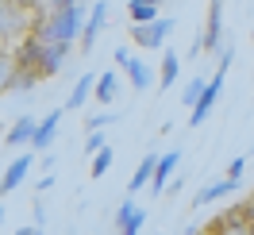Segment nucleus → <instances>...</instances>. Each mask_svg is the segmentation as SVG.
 <instances>
[{"label": "nucleus", "mask_w": 254, "mask_h": 235, "mask_svg": "<svg viewBox=\"0 0 254 235\" xmlns=\"http://www.w3.org/2000/svg\"><path fill=\"white\" fill-rule=\"evenodd\" d=\"M177 162H181V151H166L158 162V170H154V177H150V193L154 197H162L166 189H170V181H174V170H177Z\"/></svg>", "instance_id": "10"}, {"label": "nucleus", "mask_w": 254, "mask_h": 235, "mask_svg": "<svg viewBox=\"0 0 254 235\" xmlns=\"http://www.w3.org/2000/svg\"><path fill=\"white\" fill-rule=\"evenodd\" d=\"M31 166H35V151H23L16 162H8V170H4V181H0V185H4V193H16V189L27 181Z\"/></svg>", "instance_id": "9"}, {"label": "nucleus", "mask_w": 254, "mask_h": 235, "mask_svg": "<svg viewBox=\"0 0 254 235\" xmlns=\"http://www.w3.org/2000/svg\"><path fill=\"white\" fill-rule=\"evenodd\" d=\"M223 43V0H208V16H204V31H200V43L192 47V58H200L208 50V58H216Z\"/></svg>", "instance_id": "2"}, {"label": "nucleus", "mask_w": 254, "mask_h": 235, "mask_svg": "<svg viewBox=\"0 0 254 235\" xmlns=\"http://www.w3.org/2000/svg\"><path fill=\"white\" fill-rule=\"evenodd\" d=\"M62 112H65V108H54L50 116H43V120H39V131H35V143H31L35 155L50 151V143H54V135H58V124H62Z\"/></svg>", "instance_id": "11"}, {"label": "nucleus", "mask_w": 254, "mask_h": 235, "mask_svg": "<svg viewBox=\"0 0 254 235\" xmlns=\"http://www.w3.org/2000/svg\"><path fill=\"white\" fill-rule=\"evenodd\" d=\"M69 50H73V43L43 39V54H39V74H43V78H54V74L62 70V62L69 58Z\"/></svg>", "instance_id": "6"}, {"label": "nucleus", "mask_w": 254, "mask_h": 235, "mask_svg": "<svg viewBox=\"0 0 254 235\" xmlns=\"http://www.w3.org/2000/svg\"><path fill=\"white\" fill-rule=\"evenodd\" d=\"M104 147H108V135H104V131H89V135H85V155L93 158L96 151H104Z\"/></svg>", "instance_id": "24"}, {"label": "nucleus", "mask_w": 254, "mask_h": 235, "mask_svg": "<svg viewBox=\"0 0 254 235\" xmlns=\"http://www.w3.org/2000/svg\"><path fill=\"white\" fill-rule=\"evenodd\" d=\"M81 16H89L85 4L58 8V12H50V16L35 19V35H43V39H58V43H73V39L85 31V27H81Z\"/></svg>", "instance_id": "1"}, {"label": "nucleus", "mask_w": 254, "mask_h": 235, "mask_svg": "<svg viewBox=\"0 0 254 235\" xmlns=\"http://www.w3.org/2000/svg\"><path fill=\"white\" fill-rule=\"evenodd\" d=\"M112 162H116V151H112V147L96 151V155H93V166H89V177H104V173L112 170Z\"/></svg>", "instance_id": "21"}, {"label": "nucleus", "mask_w": 254, "mask_h": 235, "mask_svg": "<svg viewBox=\"0 0 254 235\" xmlns=\"http://www.w3.org/2000/svg\"><path fill=\"white\" fill-rule=\"evenodd\" d=\"M108 124H116V112H93L85 120V131H104Z\"/></svg>", "instance_id": "23"}, {"label": "nucleus", "mask_w": 254, "mask_h": 235, "mask_svg": "<svg viewBox=\"0 0 254 235\" xmlns=\"http://www.w3.org/2000/svg\"><path fill=\"white\" fill-rule=\"evenodd\" d=\"M143 228H146V212L131 201V193H127V201L116 208V232L120 235H143Z\"/></svg>", "instance_id": "7"}, {"label": "nucleus", "mask_w": 254, "mask_h": 235, "mask_svg": "<svg viewBox=\"0 0 254 235\" xmlns=\"http://www.w3.org/2000/svg\"><path fill=\"white\" fill-rule=\"evenodd\" d=\"M12 235H47V232H43V224H31V228H19V232H12Z\"/></svg>", "instance_id": "27"}, {"label": "nucleus", "mask_w": 254, "mask_h": 235, "mask_svg": "<svg viewBox=\"0 0 254 235\" xmlns=\"http://www.w3.org/2000/svg\"><path fill=\"white\" fill-rule=\"evenodd\" d=\"M35 131H39V120L23 112V116H19L16 124H12V131L4 135V147H12V151H16V147H23V143L31 147V143H35Z\"/></svg>", "instance_id": "12"}, {"label": "nucleus", "mask_w": 254, "mask_h": 235, "mask_svg": "<svg viewBox=\"0 0 254 235\" xmlns=\"http://www.w3.org/2000/svg\"><path fill=\"white\" fill-rule=\"evenodd\" d=\"M223 78H227V70L216 66V74H212V81H208L204 96H200V100H196V108L189 112V127H200L208 116H212V108H216V100H220V93H223Z\"/></svg>", "instance_id": "5"}, {"label": "nucleus", "mask_w": 254, "mask_h": 235, "mask_svg": "<svg viewBox=\"0 0 254 235\" xmlns=\"http://www.w3.org/2000/svg\"><path fill=\"white\" fill-rule=\"evenodd\" d=\"M35 224H47V208H43V201H35Z\"/></svg>", "instance_id": "28"}, {"label": "nucleus", "mask_w": 254, "mask_h": 235, "mask_svg": "<svg viewBox=\"0 0 254 235\" xmlns=\"http://www.w3.org/2000/svg\"><path fill=\"white\" fill-rule=\"evenodd\" d=\"M73 4H81V0H31L35 16H50V12H58V8H73Z\"/></svg>", "instance_id": "22"}, {"label": "nucleus", "mask_w": 254, "mask_h": 235, "mask_svg": "<svg viewBox=\"0 0 254 235\" xmlns=\"http://www.w3.org/2000/svg\"><path fill=\"white\" fill-rule=\"evenodd\" d=\"M204 89H208V81L204 78H192L185 89H181V108H196V100L204 96Z\"/></svg>", "instance_id": "20"}, {"label": "nucleus", "mask_w": 254, "mask_h": 235, "mask_svg": "<svg viewBox=\"0 0 254 235\" xmlns=\"http://www.w3.org/2000/svg\"><path fill=\"white\" fill-rule=\"evenodd\" d=\"M158 162H162V155H154V151H146V158L139 162V170L131 173V181H127V193H131V197H135V193H139V189H143L146 181L154 177V170H158Z\"/></svg>", "instance_id": "15"}, {"label": "nucleus", "mask_w": 254, "mask_h": 235, "mask_svg": "<svg viewBox=\"0 0 254 235\" xmlns=\"http://www.w3.org/2000/svg\"><path fill=\"white\" fill-rule=\"evenodd\" d=\"M104 23H108V0H93V8H89V16H85V31H81V50L89 54L96 43V35L104 31Z\"/></svg>", "instance_id": "8"}, {"label": "nucleus", "mask_w": 254, "mask_h": 235, "mask_svg": "<svg viewBox=\"0 0 254 235\" xmlns=\"http://www.w3.org/2000/svg\"><path fill=\"white\" fill-rule=\"evenodd\" d=\"M124 74H127V81H131V89H135V93H143L146 85H150V78H154V70H150L143 58H131V62L124 66Z\"/></svg>", "instance_id": "18"}, {"label": "nucleus", "mask_w": 254, "mask_h": 235, "mask_svg": "<svg viewBox=\"0 0 254 235\" xmlns=\"http://www.w3.org/2000/svg\"><path fill=\"white\" fill-rule=\"evenodd\" d=\"M204 235H254L247 208H243V204H231L227 212H220V216L204 228Z\"/></svg>", "instance_id": "4"}, {"label": "nucleus", "mask_w": 254, "mask_h": 235, "mask_svg": "<svg viewBox=\"0 0 254 235\" xmlns=\"http://www.w3.org/2000/svg\"><path fill=\"white\" fill-rule=\"evenodd\" d=\"M177 70H181L177 50H174V47H162V66H158V89H162V93H170V89H174Z\"/></svg>", "instance_id": "14"}, {"label": "nucleus", "mask_w": 254, "mask_h": 235, "mask_svg": "<svg viewBox=\"0 0 254 235\" xmlns=\"http://www.w3.org/2000/svg\"><path fill=\"white\" fill-rule=\"evenodd\" d=\"M162 4H166V0H131V4H127V19H131V23H150V19L162 16Z\"/></svg>", "instance_id": "16"}, {"label": "nucleus", "mask_w": 254, "mask_h": 235, "mask_svg": "<svg viewBox=\"0 0 254 235\" xmlns=\"http://www.w3.org/2000/svg\"><path fill=\"white\" fill-rule=\"evenodd\" d=\"M96 78H100V74H81L77 85H73V93L65 96V112H81L85 108V100L96 93Z\"/></svg>", "instance_id": "13"}, {"label": "nucleus", "mask_w": 254, "mask_h": 235, "mask_svg": "<svg viewBox=\"0 0 254 235\" xmlns=\"http://www.w3.org/2000/svg\"><path fill=\"white\" fill-rule=\"evenodd\" d=\"M112 58H116V66H120V70H124V66L131 62V58H135V54H131V50H127V47H116V54H112Z\"/></svg>", "instance_id": "26"}, {"label": "nucleus", "mask_w": 254, "mask_h": 235, "mask_svg": "<svg viewBox=\"0 0 254 235\" xmlns=\"http://www.w3.org/2000/svg\"><path fill=\"white\" fill-rule=\"evenodd\" d=\"M243 208H247V216L254 220V193H251V197H247V201H243Z\"/></svg>", "instance_id": "29"}, {"label": "nucleus", "mask_w": 254, "mask_h": 235, "mask_svg": "<svg viewBox=\"0 0 254 235\" xmlns=\"http://www.w3.org/2000/svg\"><path fill=\"white\" fill-rule=\"evenodd\" d=\"M239 189V181H231V177H223V181H212V185H204L200 189V193H196V208H204L208 201H220V197H231V193H235Z\"/></svg>", "instance_id": "17"}, {"label": "nucleus", "mask_w": 254, "mask_h": 235, "mask_svg": "<svg viewBox=\"0 0 254 235\" xmlns=\"http://www.w3.org/2000/svg\"><path fill=\"white\" fill-rule=\"evenodd\" d=\"M93 96L100 104H116V96H120V78H116V70H108V74L96 78V93Z\"/></svg>", "instance_id": "19"}, {"label": "nucleus", "mask_w": 254, "mask_h": 235, "mask_svg": "<svg viewBox=\"0 0 254 235\" xmlns=\"http://www.w3.org/2000/svg\"><path fill=\"white\" fill-rule=\"evenodd\" d=\"M243 170H247V158H243V155L227 162V177H231V181H239V177H243Z\"/></svg>", "instance_id": "25"}, {"label": "nucleus", "mask_w": 254, "mask_h": 235, "mask_svg": "<svg viewBox=\"0 0 254 235\" xmlns=\"http://www.w3.org/2000/svg\"><path fill=\"white\" fill-rule=\"evenodd\" d=\"M251 39H254V31H251Z\"/></svg>", "instance_id": "31"}, {"label": "nucleus", "mask_w": 254, "mask_h": 235, "mask_svg": "<svg viewBox=\"0 0 254 235\" xmlns=\"http://www.w3.org/2000/svg\"><path fill=\"white\" fill-rule=\"evenodd\" d=\"M251 232H254V220H251Z\"/></svg>", "instance_id": "30"}, {"label": "nucleus", "mask_w": 254, "mask_h": 235, "mask_svg": "<svg viewBox=\"0 0 254 235\" xmlns=\"http://www.w3.org/2000/svg\"><path fill=\"white\" fill-rule=\"evenodd\" d=\"M170 31H174V19L170 16H158V19H150V23H131V43L143 47V50H162L166 39H170Z\"/></svg>", "instance_id": "3"}]
</instances>
